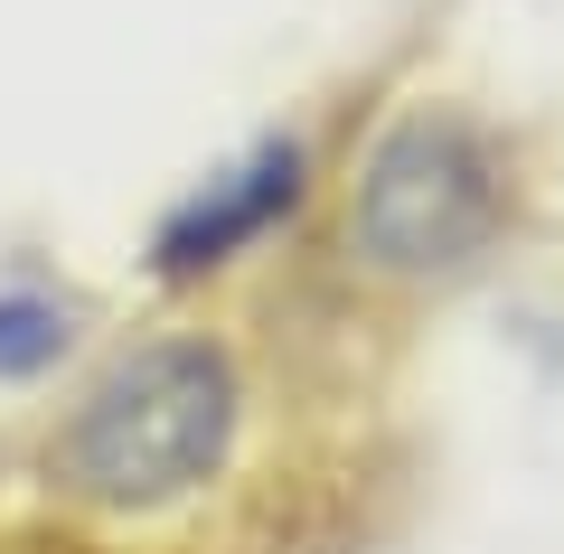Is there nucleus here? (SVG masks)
Here are the masks:
<instances>
[{"mask_svg": "<svg viewBox=\"0 0 564 554\" xmlns=\"http://www.w3.org/2000/svg\"><path fill=\"white\" fill-rule=\"evenodd\" d=\"M236 442V367L207 338H151L66 414L47 479L76 489L85 508H170L207 489Z\"/></svg>", "mask_w": 564, "mask_h": 554, "instance_id": "obj_1", "label": "nucleus"}, {"mask_svg": "<svg viewBox=\"0 0 564 554\" xmlns=\"http://www.w3.org/2000/svg\"><path fill=\"white\" fill-rule=\"evenodd\" d=\"M348 236L386 273H462L499 236V160L452 113H414L377 141L348 207Z\"/></svg>", "mask_w": 564, "mask_h": 554, "instance_id": "obj_2", "label": "nucleus"}, {"mask_svg": "<svg viewBox=\"0 0 564 554\" xmlns=\"http://www.w3.org/2000/svg\"><path fill=\"white\" fill-rule=\"evenodd\" d=\"M292 207H302V141H263L254 160L217 170L207 188H188V198L170 207L161 236H151V263H161V282L217 273L226 254H245V245L273 217H292Z\"/></svg>", "mask_w": 564, "mask_h": 554, "instance_id": "obj_3", "label": "nucleus"}, {"mask_svg": "<svg viewBox=\"0 0 564 554\" xmlns=\"http://www.w3.org/2000/svg\"><path fill=\"white\" fill-rule=\"evenodd\" d=\"M76 338V311L47 292H0V377H47Z\"/></svg>", "mask_w": 564, "mask_h": 554, "instance_id": "obj_4", "label": "nucleus"}]
</instances>
